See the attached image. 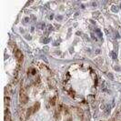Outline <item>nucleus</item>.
<instances>
[{
    "label": "nucleus",
    "mask_w": 121,
    "mask_h": 121,
    "mask_svg": "<svg viewBox=\"0 0 121 121\" xmlns=\"http://www.w3.org/2000/svg\"><path fill=\"white\" fill-rule=\"evenodd\" d=\"M26 112V116H27V117H30L31 114H33V113H34V110H33V107H31V108H27Z\"/></svg>",
    "instance_id": "423d86ee"
},
{
    "label": "nucleus",
    "mask_w": 121,
    "mask_h": 121,
    "mask_svg": "<svg viewBox=\"0 0 121 121\" xmlns=\"http://www.w3.org/2000/svg\"><path fill=\"white\" fill-rule=\"evenodd\" d=\"M56 97H52V98L49 100V103H50V105H51V106H55V104H56Z\"/></svg>",
    "instance_id": "9b49d317"
},
{
    "label": "nucleus",
    "mask_w": 121,
    "mask_h": 121,
    "mask_svg": "<svg viewBox=\"0 0 121 121\" xmlns=\"http://www.w3.org/2000/svg\"><path fill=\"white\" fill-rule=\"evenodd\" d=\"M15 56H16V58L19 61V63L23 62V54L20 50H16L15 51Z\"/></svg>",
    "instance_id": "f03ea898"
},
{
    "label": "nucleus",
    "mask_w": 121,
    "mask_h": 121,
    "mask_svg": "<svg viewBox=\"0 0 121 121\" xmlns=\"http://www.w3.org/2000/svg\"><path fill=\"white\" fill-rule=\"evenodd\" d=\"M102 62H103V59H102V57H97L95 59V63L97 64V66H100L101 64H102Z\"/></svg>",
    "instance_id": "6e6552de"
},
{
    "label": "nucleus",
    "mask_w": 121,
    "mask_h": 121,
    "mask_svg": "<svg viewBox=\"0 0 121 121\" xmlns=\"http://www.w3.org/2000/svg\"><path fill=\"white\" fill-rule=\"evenodd\" d=\"M31 70V74H32V75H35V74H36V70H35V69H34V68H32V69H30Z\"/></svg>",
    "instance_id": "dca6fc26"
},
{
    "label": "nucleus",
    "mask_w": 121,
    "mask_h": 121,
    "mask_svg": "<svg viewBox=\"0 0 121 121\" xmlns=\"http://www.w3.org/2000/svg\"><path fill=\"white\" fill-rule=\"evenodd\" d=\"M11 93H12V87H11V86L9 85L6 87V95H9Z\"/></svg>",
    "instance_id": "1a4fd4ad"
},
{
    "label": "nucleus",
    "mask_w": 121,
    "mask_h": 121,
    "mask_svg": "<svg viewBox=\"0 0 121 121\" xmlns=\"http://www.w3.org/2000/svg\"><path fill=\"white\" fill-rule=\"evenodd\" d=\"M73 109V111L77 114L78 117H83V116H84V111H83V109L82 108H74Z\"/></svg>",
    "instance_id": "7ed1b4c3"
},
{
    "label": "nucleus",
    "mask_w": 121,
    "mask_h": 121,
    "mask_svg": "<svg viewBox=\"0 0 121 121\" xmlns=\"http://www.w3.org/2000/svg\"><path fill=\"white\" fill-rule=\"evenodd\" d=\"M54 117L56 121L60 119V113H59V111H58V110H56V113H55V115H54Z\"/></svg>",
    "instance_id": "9d476101"
},
{
    "label": "nucleus",
    "mask_w": 121,
    "mask_h": 121,
    "mask_svg": "<svg viewBox=\"0 0 121 121\" xmlns=\"http://www.w3.org/2000/svg\"><path fill=\"white\" fill-rule=\"evenodd\" d=\"M87 100H88L89 103H94L95 102V96L94 95H89L87 97Z\"/></svg>",
    "instance_id": "0eeeda50"
},
{
    "label": "nucleus",
    "mask_w": 121,
    "mask_h": 121,
    "mask_svg": "<svg viewBox=\"0 0 121 121\" xmlns=\"http://www.w3.org/2000/svg\"><path fill=\"white\" fill-rule=\"evenodd\" d=\"M9 104H10V98L6 97H5V106H6V107H8Z\"/></svg>",
    "instance_id": "f8f14e48"
},
{
    "label": "nucleus",
    "mask_w": 121,
    "mask_h": 121,
    "mask_svg": "<svg viewBox=\"0 0 121 121\" xmlns=\"http://www.w3.org/2000/svg\"><path fill=\"white\" fill-rule=\"evenodd\" d=\"M48 84H49V86H50L51 87H54L55 86H56V82H55L53 79H49V80H48Z\"/></svg>",
    "instance_id": "ddd939ff"
},
{
    "label": "nucleus",
    "mask_w": 121,
    "mask_h": 121,
    "mask_svg": "<svg viewBox=\"0 0 121 121\" xmlns=\"http://www.w3.org/2000/svg\"><path fill=\"white\" fill-rule=\"evenodd\" d=\"M68 94H69V96H70L71 97H75V92H74V91L70 90L69 92H68Z\"/></svg>",
    "instance_id": "4468645a"
},
{
    "label": "nucleus",
    "mask_w": 121,
    "mask_h": 121,
    "mask_svg": "<svg viewBox=\"0 0 121 121\" xmlns=\"http://www.w3.org/2000/svg\"><path fill=\"white\" fill-rule=\"evenodd\" d=\"M5 121H12L11 118V113L8 109L5 110Z\"/></svg>",
    "instance_id": "20e7f679"
},
{
    "label": "nucleus",
    "mask_w": 121,
    "mask_h": 121,
    "mask_svg": "<svg viewBox=\"0 0 121 121\" xmlns=\"http://www.w3.org/2000/svg\"><path fill=\"white\" fill-rule=\"evenodd\" d=\"M19 100L22 104H26L28 101V97L26 95V92L24 87H22L20 89V93H19Z\"/></svg>",
    "instance_id": "f257e3e1"
},
{
    "label": "nucleus",
    "mask_w": 121,
    "mask_h": 121,
    "mask_svg": "<svg viewBox=\"0 0 121 121\" xmlns=\"http://www.w3.org/2000/svg\"><path fill=\"white\" fill-rule=\"evenodd\" d=\"M39 83H40V78H37V79H36V82H35V84H36V85H38Z\"/></svg>",
    "instance_id": "2eb2a0df"
},
{
    "label": "nucleus",
    "mask_w": 121,
    "mask_h": 121,
    "mask_svg": "<svg viewBox=\"0 0 121 121\" xmlns=\"http://www.w3.org/2000/svg\"><path fill=\"white\" fill-rule=\"evenodd\" d=\"M39 108H40V103H39V102H36V103H35V105L33 106V110H34V113H35V112H36V111H38V110H39Z\"/></svg>",
    "instance_id": "39448f33"
}]
</instances>
